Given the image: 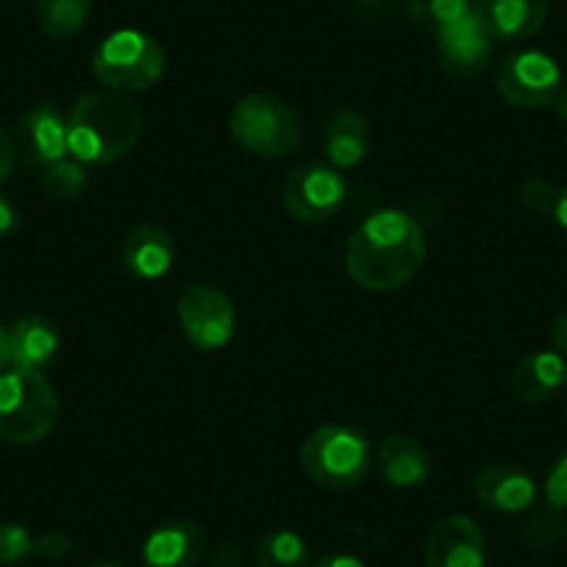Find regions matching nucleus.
I'll return each instance as SVG.
<instances>
[{"mask_svg":"<svg viewBox=\"0 0 567 567\" xmlns=\"http://www.w3.org/2000/svg\"><path fill=\"white\" fill-rule=\"evenodd\" d=\"M301 467L326 489H353L373 467L368 437L351 425H320L301 445Z\"/></svg>","mask_w":567,"mask_h":567,"instance_id":"5","label":"nucleus"},{"mask_svg":"<svg viewBox=\"0 0 567 567\" xmlns=\"http://www.w3.org/2000/svg\"><path fill=\"white\" fill-rule=\"evenodd\" d=\"M473 493L484 509L498 512V515H517V512H528L534 506L537 482H534L532 473L512 465V462H493L484 471H478Z\"/></svg>","mask_w":567,"mask_h":567,"instance_id":"13","label":"nucleus"},{"mask_svg":"<svg viewBox=\"0 0 567 567\" xmlns=\"http://www.w3.org/2000/svg\"><path fill=\"white\" fill-rule=\"evenodd\" d=\"M550 0H476V12L493 40L520 42L537 34L548 18Z\"/></svg>","mask_w":567,"mask_h":567,"instance_id":"16","label":"nucleus"},{"mask_svg":"<svg viewBox=\"0 0 567 567\" xmlns=\"http://www.w3.org/2000/svg\"><path fill=\"white\" fill-rule=\"evenodd\" d=\"M476 9V0H406V18L425 34H443Z\"/></svg>","mask_w":567,"mask_h":567,"instance_id":"23","label":"nucleus"},{"mask_svg":"<svg viewBox=\"0 0 567 567\" xmlns=\"http://www.w3.org/2000/svg\"><path fill=\"white\" fill-rule=\"evenodd\" d=\"M565 386H567V368H565Z\"/></svg>","mask_w":567,"mask_h":567,"instance_id":"39","label":"nucleus"},{"mask_svg":"<svg viewBox=\"0 0 567 567\" xmlns=\"http://www.w3.org/2000/svg\"><path fill=\"white\" fill-rule=\"evenodd\" d=\"M62 337L51 320L40 315H25L9 326V368L14 370H45L59 353Z\"/></svg>","mask_w":567,"mask_h":567,"instance_id":"18","label":"nucleus"},{"mask_svg":"<svg viewBox=\"0 0 567 567\" xmlns=\"http://www.w3.org/2000/svg\"><path fill=\"white\" fill-rule=\"evenodd\" d=\"M231 140L259 159H284L298 151L303 125L296 109L267 92H254L237 101L228 120Z\"/></svg>","mask_w":567,"mask_h":567,"instance_id":"4","label":"nucleus"},{"mask_svg":"<svg viewBox=\"0 0 567 567\" xmlns=\"http://www.w3.org/2000/svg\"><path fill=\"white\" fill-rule=\"evenodd\" d=\"M90 567H123L120 561H92Z\"/></svg>","mask_w":567,"mask_h":567,"instance_id":"38","label":"nucleus"},{"mask_svg":"<svg viewBox=\"0 0 567 567\" xmlns=\"http://www.w3.org/2000/svg\"><path fill=\"white\" fill-rule=\"evenodd\" d=\"M375 467L386 484L398 489H412L429 478V454L414 437L392 434L381 440L375 451Z\"/></svg>","mask_w":567,"mask_h":567,"instance_id":"20","label":"nucleus"},{"mask_svg":"<svg viewBox=\"0 0 567 567\" xmlns=\"http://www.w3.org/2000/svg\"><path fill=\"white\" fill-rule=\"evenodd\" d=\"M373 148V125L357 109H337L323 125V151L337 171L362 165Z\"/></svg>","mask_w":567,"mask_h":567,"instance_id":"15","label":"nucleus"},{"mask_svg":"<svg viewBox=\"0 0 567 567\" xmlns=\"http://www.w3.org/2000/svg\"><path fill=\"white\" fill-rule=\"evenodd\" d=\"M256 567H309V548L301 534L290 528H276L256 539L254 545Z\"/></svg>","mask_w":567,"mask_h":567,"instance_id":"22","label":"nucleus"},{"mask_svg":"<svg viewBox=\"0 0 567 567\" xmlns=\"http://www.w3.org/2000/svg\"><path fill=\"white\" fill-rule=\"evenodd\" d=\"M545 501L550 506H556V509L567 512V454H561L548 471V478H545Z\"/></svg>","mask_w":567,"mask_h":567,"instance_id":"28","label":"nucleus"},{"mask_svg":"<svg viewBox=\"0 0 567 567\" xmlns=\"http://www.w3.org/2000/svg\"><path fill=\"white\" fill-rule=\"evenodd\" d=\"M550 346H554V351L559 353L561 359L567 357V312L559 315V318L554 320V326H550Z\"/></svg>","mask_w":567,"mask_h":567,"instance_id":"33","label":"nucleus"},{"mask_svg":"<svg viewBox=\"0 0 567 567\" xmlns=\"http://www.w3.org/2000/svg\"><path fill=\"white\" fill-rule=\"evenodd\" d=\"M487 539L467 515H449L425 539V567H484Z\"/></svg>","mask_w":567,"mask_h":567,"instance_id":"12","label":"nucleus"},{"mask_svg":"<svg viewBox=\"0 0 567 567\" xmlns=\"http://www.w3.org/2000/svg\"><path fill=\"white\" fill-rule=\"evenodd\" d=\"M75 539L68 532H45L40 537H34V554L42 559H64V556L73 554Z\"/></svg>","mask_w":567,"mask_h":567,"instance_id":"29","label":"nucleus"},{"mask_svg":"<svg viewBox=\"0 0 567 567\" xmlns=\"http://www.w3.org/2000/svg\"><path fill=\"white\" fill-rule=\"evenodd\" d=\"M165 73V51L145 31L123 29L109 34L92 56V75L112 92L151 90Z\"/></svg>","mask_w":567,"mask_h":567,"instance_id":"6","label":"nucleus"},{"mask_svg":"<svg viewBox=\"0 0 567 567\" xmlns=\"http://www.w3.org/2000/svg\"><path fill=\"white\" fill-rule=\"evenodd\" d=\"M59 395L40 370L0 373V440L9 445H37L56 429Z\"/></svg>","mask_w":567,"mask_h":567,"instance_id":"3","label":"nucleus"},{"mask_svg":"<svg viewBox=\"0 0 567 567\" xmlns=\"http://www.w3.org/2000/svg\"><path fill=\"white\" fill-rule=\"evenodd\" d=\"M40 193L48 200H56V204H70V200H79L81 195L90 187V176H86V165L75 159H59L53 165L42 167L40 173Z\"/></svg>","mask_w":567,"mask_h":567,"instance_id":"24","label":"nucleus"},{"mask_svg":"<svg viewBox=\"0 0 567 567\" xmlns=\"http://www.w3.org/2000/svg\"><path fill=\"white\" fill-rule=\"evenodd\" d=\"M309 567H368L359 556L351 554H326L320 559H315Z\"/></svg>","mask_w":567,"mask_h":567,"instance_id":"32","label":"nucleus"},{"mask_svg":"<svg viewBox=\"0 0 567 567\" xmlns=\"http://www.w3.org/2000/svg\"><path fill=\"white\" fill-rule=\"evenodd\" d=\"M495 90L515 109L550 106L561 90V70L543 51L509 53L495 70Z\"/></svg>","mask_w":567,"mask_h":567,"instance_id":"9","label":"nucleus"},{"mask_svg":"<svg viewBox=\"0 0 567 567\" xmlns=\"http://www.w3.org/2000/svg\"><path fill=\"white\" fill-rule=\"evenodd\" d=\"M92 0H37L34 20L48 40H70L90 20Z\"/></svg>","mask_w":567,"mask_h":567,"instance_id":"21","label":"nucleus"},{"mask_svg":"<svg viewBox=\"0 0 567 567\" xmlns=\"http://www.w3.org/2000/svg\"><path fill=\"white\" fill-rule=\"evenodd\" d=\"M9 368V329L0 326V373Z\"/></svg>","mask_w":567,"mask_h":567,"instance_id":"36","label":"nucleus"},{"mask_svg":"<svg viewBox=\"0 0 567 567\" xmlns=\"http://www.w3.org/2000/svg\"><path fill=\"white\" fill-rule=\"evenodd\" d=\"M493 42V34H489L487 25L482 23L478 12L473 9L467 18H462L460 23L449 25L443 34H437L440 70H443L451 81H456V84L473 81L476 75H482L484 68L489 64Z\"/></svg>","mask_w":567,"mask_h":567,"instance_id":"11","label":"nucleus"},{"mask_svg":"<svg viewBox=\"0 0 567 567\" xmlns=\"http://www.w3.org/2000/svg\"><path fill=\"white\" fill-rule=\"evenodd\" d=\"M142 128V109L125 92H86L68 112V151L81 165H114L136 148Z\"/></svg>","mask_w":567,"mask_h":567,"instance_id":"2","label":"nucleus"},{"mask_svg":"<svg viewBox=\"0 0 567 567\" xmlns=\"http://www.w3.org/2000/svg\"><path fill=\"white\" fill-rule=\"evenodd\" d=\"M204 528L193 520H165L142 543L145 567H195L204 556Z\"/></svg>","mask_w":567,"mask_h":567,"instance_id":"14","label":"nucleus"},{"mask_svg":"<svg viewBox=\"0 0 567 567\" xmlns=\"http://www.w3.org/2000/svg\"><path fill=\"white\" fill-rule=\"evenodd\" d=\"M7 3H14V0H7Z\"/></svg>","mask_w":567,"mask_h":567,"instance_id":"40","label":"nucleus"},{"mask_svg":"<svg viewBox=\"0 0 567 567\" xmlns=\"http://www.w3.org/2000/svg\"><path fill=\"white\" fill-rule=\"evenodd\" d=\"M14 165H18V156H14V145L9 131L0 125V187L12 178Z\"/></svg>","mask_w":567,"mask_h":567,"instance_id":"31","label":"nucleus"},{"mask_svg":"<svg viewBox=\"0 0 567 567\" xmlns=\"http://www.w3.org/2000/svg\"><path fill=\"white\" fill-rule=\"evenodd\" d=\"M14 156L25 167H48L68 154V117L53 103H34L14 120Z\"/></svg>","mask_w":567,"mask_h":567,"instance_id":"10","label":"nucleus"},{"mask_svg":"<svg viewBox=\"0 0 567 567\" xmlns=\"http://www.w3.org/2000/svg\"><path fill=\"white\" fill-rule=\"evenodd\" d=\"M554 217H556V223H559L561 231L567 234V187L559 189V200H556Z\"/></svg>","mask_w":567,"mask_h":567,"instance_id":"35","label":"nucleus"},{"mask_svg":"<svg viewBox=\"0 0 567 567\" xmlns=\"http://www.w3.org/2000/svg\"><path fill=\"white\" fill-rule=\"evenodd\" d=\"M567 532V520H565V512L550 506L545 501L543 506H534L528 512L526 523H523V543L528 545L532 550L543 554V550L556 548L561 543Z\"/></svg>","mask_w":567,"mask_h":567,"instance_id":"25","label":"nucleus"},{"mask_svg":"<svg viewBox=\"0 0 567 567\" xmlns=\"http://www.w3.org/2000/svg\"><path fill=\"white\" fill-rule=\"evenodd\" d=\"M517 200H520L523 209H528L532 215H554L556 200H559V187H556L550 178L532 176L517 187Z\"/></svg>","mask_w":567,"mask_h":567,"instance_id":"26","label":"nucleus"},{"mask_svg":"<svg viewBox=\"0 0 567 567\" xmlns=\"http://www.w3.org/2000/svg\"><path fill=\"white\" fill-rule=\"evenodd\" d=\"M425 231L403 209L364 217L346 243V272L368 292H392L412 281L425 265Z\"/></svg>","mask_w":567,"mask_h":567,"instance_id":"1","label":"nucleus"},{"mask_svg":"<svg viewBox=\"0 0 567 567\" xmlns=\"http://www.w3.org/2000/svg\"><path fill=\"white\" fill-rule=\"evenodd\" d=\"M209 567H245V550L234 543H223L212 550Z\"/></svg>","mask_w":567,"mask_h":567,"instance_id":"30","label":"nucleus"},{"mask_svg":"<svg viewBox=\"0 0 567 567\" xmlns=\"http://www.w3.org/2000/svg\"><path fill=\"white\" fill-rule=\"evenodd\" d=\"M34 554V534L20 523H0V567L18 565Z\"/></svg>","mask_w":567,"mask_h":567,"instance_id":"27","label":"nucleus"},{"mask_svg":"<svg viewBox=\"0 0 567 567\" xmlns=\"http://www.w3.org/2000/svg\"><path fill=\"white\" fill-rule=\"evenodd\" d=\"M348 200V182L334 165L303 162L284 178L281 204L303 226H323Z\"/></svg>","mask_w":567,"mask_h":567,"instance_id":"7","label":"nucleus"},{"mask_svg":"<svg viewBox=\"0 0 567 567\" xmlns=\"http://www.w3.org/2000/svg\"><path fill=\"white\" fill-rule=\"evenodd\" d=\"M550 106H554V112L559 114L561 120H567V86H561V90L556 92V97H554V103H550Z\"/></svg>","mask_w":567,"mask_h":567,"instance_id":"37","label":"nucleus"},{"mask_svg":"<svg viewBox=\"0 0 567 567\" xmlns=\"http://www.w3.org/2000/svg\"><path fill=\"white\" fill-rule=\"evenodd\" d=\"M178 326L198 351H220L237 331V309L231 298L212 284H187L176 303Z\"/></svg>","mask_w":567,"mask_h":567,"instance_id":"8","label":"nucleus"},{"mask_svg":"<svg viewBox=\"0 0 567 567\" xmlns=\"http://www.w3.org/2000/svg\"><path fill=\"white\" fill-rule=\"evenodd\" d=\"M567 362L556 351L526 353L509 373V390L523 403H545L565 386Z\"/></svg>","mask_w":567,"mask_h":567,"instance_id":"19","label":"nucleus"},{"mask_svg":"<svg viewBox=\"0 0 567 567\" xmlns=\"http://www.w3.org/2000/svg\"><path fill=\"white\" fill-rule=\"evenodd\" d=\"M18 217L20 215L12 200L0 195V237H7V234H12L18 228Z\"/></svg>","mask_w":567,"mask_h":567,"instance_id":"34","label":"nucleus"},{"mask_svg":"<svg viewBox=\"0 0 567 567\" xmlns=\"http://www.w3.org/2000/svg\"><path fill=\"white\" fill-rule=\"evenodd\" d=\"M125 270L142 281H156L167 276L176 261V243L171 234L159 226H136L125 234L123 248H120Z\"/></svg>","mask_w":567,"mask_h":567,"instance_id":"17","label":"nucleus"}]
</instances>
